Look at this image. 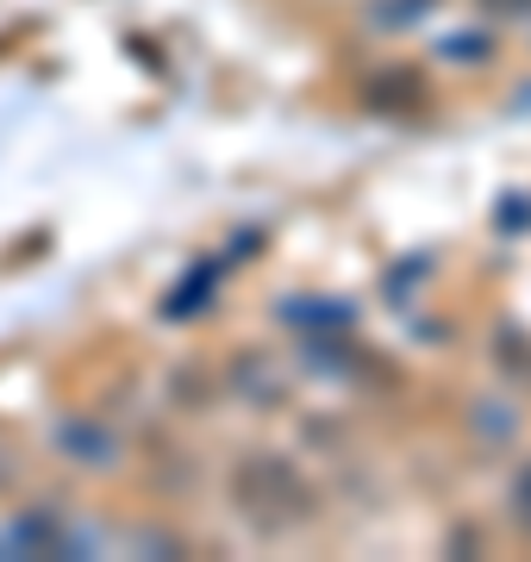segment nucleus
<instances>
[{"label": "nucleus", "mask_w": 531, "mask_h": 562, "mask_svg": "<svg viewBox=\"0 0 531 562\" xmlns=\"http://www.w3.org/2000/svg\"><path fill=\"white\" fill-rule=\"evenodd\" d=\"M231 501H238V513H245L257 531H294V525H307L313 513H319V501H313L307 475L294 469L287 457H245L238 469H231Z\"/></svg>", "instance_id": "obj_1"}, {"label": "nucleus", "mask_w": 531, "mask_h": 562, "mask_svg": "<svg viewBox=\"0 0 531 562\" xmlns=\"http://www.w3.org/2000/svg\"><path fill=\"white\" fill-rule=\"evenodd\" d=\"M512 519L531 531V462L519 469V482H512Z\"/></svg>", "instance_id": "obj_2"}, {"label": "nucleus", "mask_w": 531, "mask_h": 562, "mask_svg": "<svg viewBox=\"0 0 531 562\" xmlns=\"http://www.w3.org/2000/svg\"><path fill=\"white\" fill-rule=\"evenodd\" d=\"M488 7H500V13H531V0H488Z\"/></svg>", "instance_id": "obj_3"}]
</instances>
